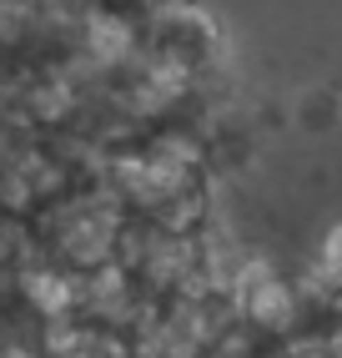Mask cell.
Masks as SVG:
<instances>
[{
    "mask_svg": "<svg viewBox=\"0 0 342 358\" xmlns=\"http://www.w3.org/2000/svg\"><path fill=\"white\" fill-rule=\"evenodd\" d=\"M222 26L202 6H161L141 36V66L156 71L166 86H177L181 96H191L197 81L222 66Z\"/></svg>",
    "mask_w": 342,
    "mask_h": 358,
    "instance_id": "6da1fadb",
    "label": "cell"
},
{
    "mask_svg": "<svg viewBox=\"0 0 342 358\" xmlns=\"http://www.w3.org/2000/svg\"><path fill=\"white\" fill-rule=\"evenodd\" d=\"M312 293L322 298L332 313H342V222L322 237V248H317V262H312Z\"/></svg>",
    "mask_w": 342,
    "mask_h": 358,
    "instance_id": "7a4b0ae2",
    "label": "cell"
}]
</instances>
